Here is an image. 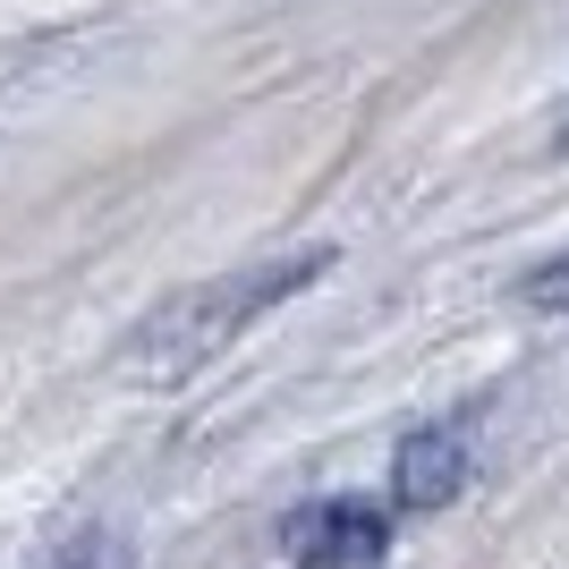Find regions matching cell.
Listing matches in <instances>:
<instances>
[{
	"instance_id": "1",
	"label": "cell",
	"mask_w": 569,
	"mask_h": 569,
	"mask_svg": "<svg viewBox=\"0 0 569 569\" xmlns=\"http://www.w3.org/2000/svg\"><path fill=\"white\" fill-rule=\"evenodd\" d=\"M332 263H340L332 247H298V256H256V263L213 272V281L170 289V298H153V307L137 315V332L111 349V375L128 382V391H179V382H196L230 340L256 332L263 315H281L289 298H307Z\"/></svg>"
},
{
	"instance_id": "2",
	"label": "cell",
	"mask_w": 569,
	"mask_h": 569,
	"mask_svg": "<svg viewBox=\"0 0 569 569\" xmlns=\"http://www.w3.org/2000/svg\"><path fill=\"white\" fill-rule=\"evenodd\" d=\"M382 552H391V510L382 501L323 493V501H298L281 519L289 569H382Z\"/></svg>"
},
{
	"instance_id": "3",
	"label": "cell",
	"mask_w": 569,
	"mask_h": 569,
	"mask_svg": "<svg viewBox=\"0 0 569 569\" xmlns=\"http://www.w3.org/2000/svg\"><path fill=\"white\" fill-rule=\"evenodd\" d=\"M459 485H468V426L459 417L417 426L391 451V510H451Z\"/></svg>"
},
{
	"instance_id": "4",
	"label": "cell",
	"mask_w": 569,
	"mask_h": 569,
	"mask_svg": "<svg viewBox=\"0 0 569 569\" xmlns=\"http://www.w3.org/2000/svg\"><path fill=\"white\" fill-rule=\"evenodd\" d=\"M34 569H128V545H119L111 527H94V519H86L77 536H60V545H51Z\"/></svg>"
},
{
	"instance_id": "5",
	"label": "cell",
	"mask_w": 569,
	"mask_h": 569,
	"mask_svg": "<svg viewBox=\"0 0 569 569\" xmlns=\"http://www.w3.org/2000/svg\"><path fill=\"white\" fill-rule=\"evenodd\" d=\"M519 307L527 315H569V247L545 256L536 272H519Z\"/></svg>"
},
{
	"instance_id": "6",
	"label": "cell",
	"mask_w": 569,
	"mask_h": 569,
	"mask_svg": "<svg viewBox=\"0 0 569 569\" xmlns=\"http://www.w3.org/2000/svg\"><path fill=\"white\" fill-rule=\"evenodd\" d=\"M552 153H569V119H561V137H552Z\"/></svg>"
}]
</instances>
